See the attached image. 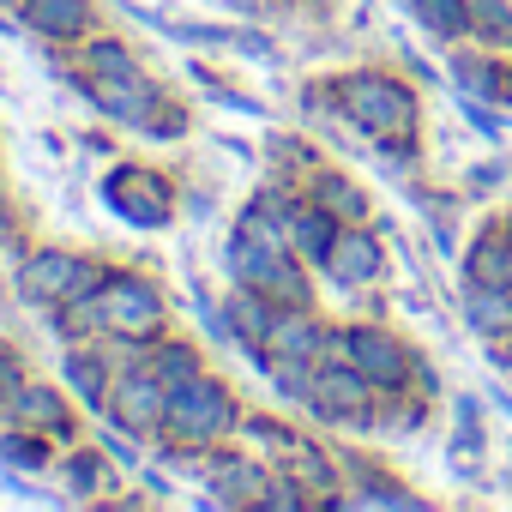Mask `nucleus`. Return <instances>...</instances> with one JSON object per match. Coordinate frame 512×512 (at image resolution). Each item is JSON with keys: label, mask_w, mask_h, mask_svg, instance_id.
<instances>
[{"label": "nucleus", "mask_w": 512, "mask_h": 512, "mask_svg": "<svg viewBox=\"0 0 512 512\" xmlns=\"http://www.w3.org/2000/svg\"><path fill=\"white\" fill-rule=\"evenodd\" d=\"M109 278H115V260H103V253L61 247V241H37V247L19 253V266H13V296H19V308L43 314V308L97 296Z\"/></svg>", "instance_id": "1"}, {"label": "nucleus", "mask_w": 512, "mask_h": 512, "mask_svg": "<svg viewBox=\"0 0 512 512\" xmlns=\"http://www.w3.org/2000/svg\"><path fill=\"white\" fill-rule=\"evenodd\" d=\"M241 434V404L229 392V380H217L211 368L187 386L169 392V422H163V440L169 446H193V452H217Z\"/></svg>", "instance_id": "2"}, {"label": "nucleus", "mask_w": 512, "mask_h": 512, "mask_svg": "<svg viewBox=\"0 0 512 512\" xmlns=\"http://www.w3.org/2000/svg\"><path fill=\"white\" fill-rule=\"evenodd\" d=\"M97 199L103 211H115L127 229H169L175 211H181V193L163 169L151 163H109L103 181H97Z\"/></svg>", "instance_id": "3"}, {"label": "nucleus", "mask_w": 512, "mask_h": 512, "mask_svg": "<svg viewBox=\"0 0 512 512\" xmlns=\"http://www.w3.org/2000/svg\"><path fill=\"white\" fill-rule=\"evenodd\" d=\"M67 85H73V97H79L103 127L139 133V139H145V127L157 121V109L169 103L163 79H151V73H127V79H85V73H67Z\"/></svg>", "instance_id": "4"}, {"label": "nucleus", "mask_w": 512, "mask_h": 512, "mask_svg": "<svg viewBox=\"0 0 512 512\" xmlns=\"http://www.w3.org/2000/svg\"><path fill=\"white\" fill-rule=\"evenodd\" d=\"M97 422H115V428H127L133 440L157 446V440H163V422H169V386H163L145 362H133V368H121V374H115L109 404H103V416H97Z\"/></svg>", "instance_id": "5"}, {"label": "nucleus", "mask_w": 512, "mask_h": 512, "mask_svg": "<svg viewBox=\"0 0 512 512\" xmlns=\"http://www.w3.org/2000/svg\"><path fill=\"white\" fill-rule=\"evenodd\" d=\"M0 422H19V428H43V434H55L61 446H73V440H85V410H79V398L61 386V380H25L13 398H7V410H0Z\"/></svg>", "instance_id": "6"}, {"label": "nucleus", "mask_w": 512, "mask_h": 512, "mask_svg": "<svg viewBox=\"0 0 512 512\" xmlns=\"http://www.w3.org/2000/svg\"><path fill=\"white\" fill-rule=\"evenodd\" d=\"M19 31L43 49H79L91 31H103L97 0H19Z\"/></svg>", "instance_id": "7"}, {"label": "nucleus", "mask_w": 512, "mask_h": 512, "mask_svg": "<svg viewBox=\"0 0 512 512\" xmlns=\"http://www.w3.org/2000/svg\"><path fill=\"white\" fill-rule=\"evenodd\" d=\"M115 374H121V362H115L109 338H79V344H61V386L79 398V410H85L91 422L103 416Z\"/></svg>", "instance_id": "8"}, {"label": "nucleus", "mask_w": 512, "mask_h": 512, "mask_svg": "<svg viewBox=\"0 0 512 512\" xmlns=\"http://www.w3.org/2000/svg\"><path fill=\"white\" fill-rule=\"evenodd\" d=\"M55 476L67 482V500H79V506H109V500L121 494V482H127V470H121L97 440H73V446H61Z\"/></svg>", "instance_id": "9"}, {"label": "nucleus", "mask_w": 512, "mask_h": 512, "mask_svg": "<svg viewBox=\"0 0 512 512\" xmlns=\"http://www.w3.org/2000/svg\"><path fill=\"white\" fill-rule=\"evenodd\" d=\"M344 115L356 121V127H368L374 139H392V133H404L410 127V97L398 91V85H386V79H350L344 85Z\"/></svg>", "instance_id": "10"}, {"label": "nucleus", "mask_w": 512, "mask_h": 512, "mask_svg": "<svg viewBox=\"0 0 512 512\" xmlns=\"http://www.w3.org/2000/svg\"><path fill=\"white\" fill-rule=\"evenodd\" d=\"M205 482H211L205 506H260V494H266L272 476H266L260 458H247V452H235V446H217Z\"/></svg>", "instance_id": "11"}, {"label": "nucleus", "mask_w": 512, "mask_h": 512, "mask_svg": "<svg viewBox=\"0 0 512 512\" xmlns=\"http://www.w3.org/2000/svg\"><path fill=\"white\" fill-rule=\"evenodd\" d=\"M67 73H85V79H127V73H145L139 49L115 31H91L73 55H67Z\"/></svg>", "instance_id": "12"}, {"label": "nucleus", "mask_w": 512, "mask_h": 512, "mask_svg": "<svg viewBox=\"0 0 512 512\" xmlns=\"http://www.w3.org/2000/svg\"><path fill=\"white\" fill-rule=\"evenodd\" d=\"M284 229H290V247L302 253V260L326 266V253H332V241H338V217H332L320 199H290Z\"/></svg>", "instance_id": "13"}, {"label": "nucleus", "mask_w": 512, "mask_h": 512, "mask_svg": "<svg viewBox=\"0 0 512 512\" xmlns=\"http://www.w3.org/2000/svg\"><path fill=\"white\" fill-rule=\"evenodd\" d=\"M0 464H13L25 476H49L61 464V440L43 428H19V422H0Z\"/></svg>", "instance_id": "14"}, {"label": "nucleus", "mask_w": 512, "mask_h": 512, "mask_svg": "<svg viewBox=\"0 0 512 512\" xmlns=\"http://www.w3.org/2000/svg\"><path fill=\"white\" fill-rule=\"evenodd\" d=\"M145 368L175 392V386H187V380H199V374H205V356H199V344H193V338H181V332H157V338L145 344Z\"/></svg>", "instance_id": "15"}, {"label": "nucleus", "mask_w": 512, "mask_h": 512, "mask_svg": "<svg viewBox=\"0 0 512 512\" xmlns=\"http://www.w3.org/2000/svg\"><path fill=\"white\" fill-rule=\"evenodd\" d=\"M374 272H380V247H374L362 229H338V241H332V253H326V278L344 284V290H356V284H368Z\"/></svg>", "instance_id": "16"}, {"label": "nucleus", "mask_w": 512, "mask_h": 512, "mask_svg": "<svg viewBox=\"0 0 512 512\" xmlns=\"http://www.w3.org/2000/svg\"><path fill=\"white\" fill-rule=\"evenodd\" d=\"M344 362H356L374 386H398V374H404V356H398V344L386 332H350L344 338Z\"/></svg>", "instance_id": "17"}, {"label": "nucleus", "mask_w": 512, "mask_h": 512, "mask_svg": "<svg viewBox=\"0 0 512 512\" xmlns=\"http://www.w3.org/2000/svg\"><path fill=\"white\" fill-rule=\"evenodd\" d=\"M314 199H320L338 223H344V217H362V193H356L350 181H338V175H320V181H314Z\"/></svg>", "instance_id": "18"}, {"label": "nucleus", "mask_w": 512, "mask_h": 512, "mask_svg": "<svg viewBox=\"0 0 512 512\" xmlns=\"http://www.w3.org/2000/svg\"><path fill=\"white\" fill-rule=\"evenodd\" d=\"M31 380V356L13 344V338H0V410H7V398Z\"/></svg>", "instance_id": "19"}, {"label": "nucleus", "mask_w": 512, "mask_h": 512, "mask_svg": "<svg viewBox=\"0 0 512 512\" xmlns=\"http://www.w3.org/2000/svg\"><path fill=\"white\" fill-rule=\"evenodd\" d=\"M181 133H187V103H181V97H169V103L157 109V121L145 127V139H157V145H175Z\"/></svg>", "instance_id": "20"}, {"label": "nucleus", "mask_w": 512, "mask_h": 512, "mask_svg": "<svg viewBox=\"0 0 512 512\" xmlns=\"http://www.w3.org/2000/svg\"><path fill=\"white\" fill-rule=\"evenodd\" d=\"M79 145H85V151H97V157H115V145H109V133H79Z\"/></svg>", "instance_id": "21"}, {"label": "nucleus", "mask_w": 512, "mask_h": 512, "mask_svg": "<svg viewBox=\"0 0 512 512\" xmlns=\"http://www.w3.org/2000/svg\"><path fill=\"white\" fill-rule=\"evenodd\" d=\"M0 7H7V13H13V19H19V0H0Z\"/></svg>", "instance_id": "22"}, {"label": "nucleus", "mask_w": 512, "mask_h": 512, "mask_svg": "<svg viewBox=\"0 0 512 512\" xmlns=\"http://www.w3.org/2000/svg\"><path fill=\"white\" fill-rule=\"evenodd\" d=\"M0 97H7V79H0Z\"/></svg>", "instance_id": "23"}]
</instances>
